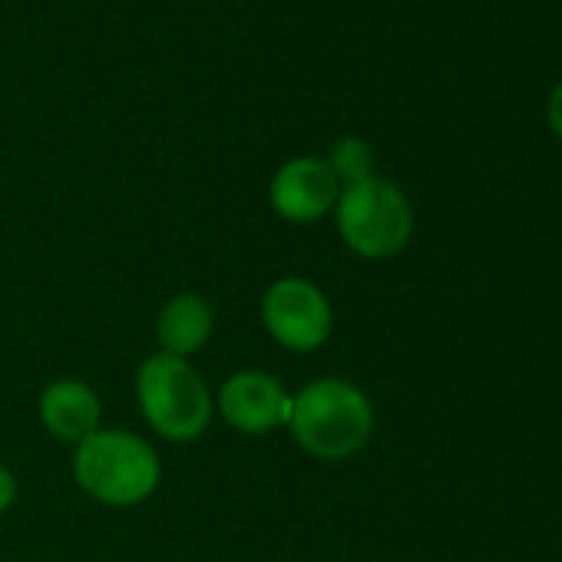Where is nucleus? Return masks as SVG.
I'll use <instances>...</instances> for the list:
<instances>
[{"label":"nucleus","instance_id":"obj_1","mask_svg":"<svg viewBox=\"0 0 562 562\" xmlns=\"http://www.w3.org/2000/svg\"><path fill=\"white\" fill-rule=\"evenodd\" d=\"M289 430L308 457L341 463L371 443L374 404L345 378H318L292 394Z\"/></svg>","mask_w":562,"mask_h":562},{"label":"nucleus","instance_id":"obj_2","mask_svg":"<svg viewBox=\"0 0 562 562\" xmlns=\"http://www.w3.org/2000/svg\"><path fill=\"white\" fill-rule=\"evenodd\" d=\"M74 480L90 499L113 509H130L159 490L162 463L153 443L139 434L100 427L74 447Z\"/></svg>","mask_w":562,"mask_h":562},{"label":"nucleus","instance_id":"obj_3","mask_svg":"<svg viewBox=\"0 0 562 562\" xmlns=\"http://www.w3.org/2000/svg\"><path fill=\"white\" fill-rule=\"evenodd\" d=\"M136 401L153 434L169 443H189L202 437L215 414V397L192 361L162 351L139 364Z\"/></svg>","mask_w":562,"mask_h":562},{"label":"nucleus","instance_id":"obj_4","mask_svg":"<svg viewBox=\"0 0 562 562\" xmlns=\"http://www.w3.org/2000/svg\"><path fill=\"white\" fill-rule=\"evenodd\" d=\"M335 225L341 241L368 261L401 255L414 238L411 199L391 179L371 176L355 186H341L335 202Z\"/></svg>","mask_w":562,"mask_h":562},{"label":"nucleus","instance_id":"obj_5","mask_svg":"<svg viewBox=\"0 0 562 562\" xmlns=\"http://www.w3.org/2000/svg\"><path fill=\"white\" fill-rule=\"evenodd\" d=\"M261 328L268 338L295 355L318 351L335 331L328 295L308 278H278L261 295Z\"/></svg>","mask_w":562,"mask_h":562},{"label":"nucleus","instance_id":"obj_6","mask_svg":"<svg viewBox=\"0 0 562 562\" xmlns=\"http://www.w3.org/2000/svg\"><path fill=\"white\" fill-rule=\"evenodd\" d=\"M215 407L232 430L248 437H265L278 427H289L292 394L268 371L245 368L222 381L215 394Z\"/></svg>","mask_w":562,"mask_h":562},{"label":"nucleus","instance_id":"obj_7","mask_svg":"<svg viewBox=\"0 0 562 562\" xmlns=\"http://www.w3.org/2000/svg\"><path fill=\"white\" fill-rule=\"evenodd\" d=\"M341 195V182L335 179L331 166L322 156H299L281 166L268 186V205L278 218L292 225H312L322 222L328 212H335V202Z\"/></svg>","mask_w":562,"mask_h":562},{"label":"nucleus","instance_id":"obj_8","mask_svg":"<svg viewBox=\"0 0 562 562\" xmlns=\"http://www.w3.org/2000/svg\"><path fill=\"white\" fill-rule=\"evenodd\" d=\"M37 414L50 437L74 443V447L103 427V401L80 378H60L47 384L37 401Z\"/></svg>","mask_w":562,"mask_h":562},{"label":"nucleus","instance_id":"obj_9","mask_svg":"<svg viewBox=\"0 0 562 562\" xmlns=\"http://www.w3.org/2000/svg\"><path fill=\"white\" fill-rule=\"evenodd\" d=\"M212 335H215V308L209 305V299L195 292L172 295L156 315V341L162 355L189 361L212 341Z\"/></svg>","mask_w":562,"mask_h":562},{"label":"nucleus","instance_id":"obj_10","mask_svg":"<svg viewBox=\"0 0 562 562\" xmlns=\"http://www.w3.org/2000/svg\"><path fill=\"white\" fill-rule=\"evenodd\" d=\"M335 172V179L341 186H355L361 179H371L374 176V153L364 139L358 136H345L331 146L328 159H325Z\"/></svg>","mask_w":562,"mask_h":562},{"label":"nucleus","instance_id":"obj_11","mask_svg":"<svg viewBox=\"0 0 562 562\" xmlns=\"http://www.w3.org/2000/svg\"><path fill=\"white\" fill-rule=\"evenodd\" d=\"M14 499H18V476H14L11 467L0 463V516L14 506Z\"/></svg>","mask_w":562,"mask_h":562},{"label":"nucleus","instance_id":"obj_12","mask_svg":"<svg viewBox=\"0 0 562 562\" xmlns=\"http://www.w3.org/2000/svg\"><path fill=\"white\" fill-rule=\"evenodd\" d=\"M546 120H549V130L562 139V83H559V87L552 90V97H549Z\"/></svg>","mask_w":562,"mask_h":562}]
</instances>
